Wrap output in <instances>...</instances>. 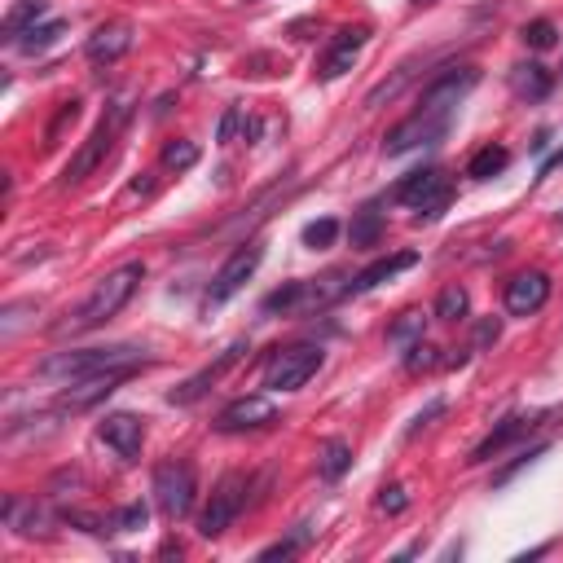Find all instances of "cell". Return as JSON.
Segmentation results:
<instances>
[{"mask_svg": "<svg viewBox=\"0 0 563 563\" xmlns=\"http://www.w3.org/2000/svg\"><path fill=\"white\" fill-rule=\"evenodd\" d=\"M537 418H542V414H511V418H502V423L493 427V432L484 436L476 449H471V462H476V467H480V462L498 458L506 445H515V440H524L528 432H533V427H537Z\"/></svg>", "mask_w": 563, "mask_h": 563, "instance_id": "18", "label": "cell"}, {"mask_svg": "<svg viewBox=\"0 0 563 563\" xmlns=\"http://www.w3.org/2000/svg\"><path fill=\"white\" fill-rule=\"evenodd\" d=\"M44 9H49V0H18V5L9 9V14H5V27H0V36H5L9 49H14V44L44 18Z\"/></svg>", "mask_w": 563, "mask_h": 563, "instance_id": "22", "label": "cell"}, {"mask_svg": "<svg viewBox=\"0 0 563 563\" xmlns=\"http://www.w3.org/2000/svg\"><path fill=\"white\" fill-rule=\"evenodd\" d=\"M97 436H102L106 449H115L124 462H132L146 445V418L141 414H128V410H115L97 423Z\"/></svg>", "mask_w": 563, "mask_h": 563, "instance_id": "13", "label": "cell"}, {"mask_svg": "<svg viewBox=\"0 0 563 563\" xmlns=\"http://www.w3.org/2000/svg\"><path fill=\"white\" fill-rule=\"evenodd\" d=\"M542 454H546V445H533V449H528V454H520V458H515L511 467H506V471H498V480H493V484H506V480L515 476V471H524L528 462H537V458H542Z\"/></svg>", "mask_w": 563, "mask_h": 563, "instance_id": "40", "label": "cell"}, {"mask_svg": "<svg viewBox=\"0 0 563 563\" xmlns=\"http://www.w3.org/2000/svg\"><path fill=\"white\" fill-rule=\"evenodd\" d=\"M396 203L414 207L418 225H423V220H440V212L454 203V185H449V176L440 168H418L396 185Z\"/></svg>", "mask_w": 563, "mask_h": 563, "instance_id": "6", "label": "cell"}, {"mask_svg": "<svg viewBox=\"0 0 563 563\" xmlns=\"http://www.w3.org/2000/svg\"><path fill=\"white\" fill-rule=\"evenodd\" d=\"M405 506H410V498H405V489H401V484H388V489L379 493V511H388V515H401Z\"/></svg>", "mask_w": 563, "mask_h": 563, "instance_id": "38", "label": "cell"}, {"mask_svg": "<svg viewBox=\"0 0 563 563\" xmlns=\"http://www.w3.org/2000/svg\"><path fill=\"white\" fill-rule=\"evenodd\" d=\"M146 278V269H141L137 260L119 264V269H110L102 282L88 291V300L75 308V313H66L62 322H53V335H84V330H97L106 326L110 317H119V308L132 300V291H137V282Z\"/></svg>", "mask_w": 563, "mask_h": 563, "instance_id": "1", "label": "cell"}, {"mask_svg": "<svg viewBox=\"0 0 563 563\" xmlns=\"http://www.w3.org/2000/svg\"><path fill=\"white\" fill-rule=\"evenodd\" d=\"M550 88H555V75L537 62H524L511 71V93L520 97V102H542V97H550Z\"/></svg>", "mask_w": 563, "mask_h": 563, "instance_id": "21", "label": "cell"}, {"mask_svg": "<svg viewBox=\"0 0 563 563\" xmlns=\"http://www.w3.org/2000/svg\"><path fill=\"white\" fill-rule=\"evenodd\" d=\"M550 300V278L542 269H524L506 282V313L511 317H533Z\"/></svg>", "mask_w": 563, "mask_h": 563, "instance_id": "17", "label": "cell"}, {"mask_svg": "<svg viewBox=\"0 0 563 563\" xmlns=\"http://www.w3.org/2000/svg\"><path fill=\"white\" fill-rule=\"evenodd\" d=\"M506 163H511V150H506V146H484V150L471 154L467 176H471V181H493L498 172H506Z\"/></svg>", "mask_w": 563, "mask_h": 563, "instance_id": "25", "label": "cell"}, {"mask_svg": "<svg viewBox=\"0 0 563 563\" xmlns=\"http://www.w3.org/2000/svg\"><path fill=\"white\" fill-rule=\"evenodd\" d=\"M418 256L414 251H396V256H383V260H374L370 269H361L357 278L348 282V295H361V291H374L379 282H392L396 273H405V269H414Z\"/></svg>", "mask_w": 563, "mask_h": 563, "instance_id": "20", "label": "cell"}, {"mask_svg": "<svg viewBox=\"0 0 563 563\" xmlns=\"http://www.w3.org/2000/svg\"><path fill=\"white\" fill-rule=\"evenodd\" d=\"M146 366L137 344H110V348H66L53 352L49 361H40V379L53 383H80V379H97L110 370H137Z\"/></svg>", "mask_w": 563, "mask_h": 563, "instance_id": "2", "label": "cell"}, {"mask_svg": "<svg viewBox=\"0 0 563 563\" xmlns=\"http://www.w3.org/2000/svg\"><path fill=\"white\" fill-rule=\"evenodd\" d=\"M194 163H198V146H194V141H168V146H163V168L190 172Z\"/></svg>", "mask_w": 563, "mask_h": 563, "instance_id": "33", "label": "cell"}, {"mask_svg": "<svg viewBox=\"0 0 563 563\" xmlns=\"http://www.w3.org/2000/svg\"><path fill=\"white\" fill-rule=\"evenodd\" d=\"M238 132H242V141H247V137H256V132H260V124H256V119L242 115V106H229V110H225V119H220V132H216L220 146H229V141H234Z\"/></svg>", "mask_w": 563, "mask_h": 563, "instance_id": "28", "label": "cell"}, {"mask_svg": "<svg viewBox=\"0 0 563 563\" xmlns=\"http://www.w3.org/2000/svg\"><path fill=\"white\" fill-rule=\"evenodd\" d=\"M66 36V22L62 18H53V22H40V27H31L27 36H22L14 49H22V53H44L49 44H58Z\"/></svg>", "mask_w": 563, "mask_h": 563, "instance_id": "26", "label": "cell"}, {"mask_svg": "<svg viewBox=\"0 0 563 563\" xmlns=\"http://www.w3.org/2000/svg\"><path fill=\"white\" fill-rule=\"evenodd\" d=\"M348 467H352V445H348V440H326L322 454H317V471H322V480L326 484L344 480Z\"/></svg>", "mask_w": 563, "mask_h": 563, "instance_id": "24", "label": "cell"}, {"mask_svg": "<svg viewBox=\"0 0 563 563\" xmlns=\"http://www.w3.org/2000/svg\"><path fill=\"white\" fill-rule=\"evenodd\" d=\"M520 40L528 44V49L546 53V49H555V44H559V27H555V22H550V18H533V22H524Z\"/></svg>", "mask_w": 563, "mask_h": 563, "instance_id": "29", "label": "cell"}, {"mask_svg": "<svg viewBox=\"0 0 563 563\" xmlns=\"http://www.w3.org/2000/svg\"><path fill=\"white\" fill-rule=\"evenodd\" d=\"M75 119H80V102H75V97H71V102H62L58 119H53V124H49V141H44V146H58L62 128H66V124H75Z\"/></svg>", "mask_w": 563, "mask_h": 563, "instance_id": "37", "label": "cell"}, {"mask_svg": "<svg viewBox=\"0 0 563 563\" xmlns=\"http://www.w3.org/2000/svg\"><path fill=\"white\" fill-rule=\"evenodd\" d=\"M124 124H128V102L119 97V102L102 115V124H97L93 132H88L84 146L75 150V159L62 168V181H58L62 190H71V185H84L88 176H93L97 168H102L106 154H110V146H115V137H119V128H124Z\"/></svg>", "mask_w": 563, "mask_h": 563, "instance_id": "3", "label": "cell"}, {"mask_svg": "<svg viewBox=\"0 0 563 563\" xmlns=\"http://www.w3.org/2000/svg\"><path fill=\"white\" fill-rule=\"evenodd\" d=\"M449 132V115H432V110H414L410 119H401L392 132H388V141H383V154H410L418 146H432V141H440Z\"/></svg>", "mask_w": 563, "mask_h": 563, "instance_id": "11", "label": "cell"}, {"mask_svg": "<svg viewBox=\"0 0 563 563\" xmlns=\"http://www.w3.org/2000/svg\"><path fill=\"white\" fill-rule=\"evenodd\" d=\"M366 40H370L366 27H344V31H335V40L326 44L322 62H317V80H339V75H348L352 66H357L361 49H366Z\"/></svg>", "mask_w": 563, "mask_h": 563, "instance_id": "14", "label": "cell"}, {"mask_svg": "<svg viewBox=\"0 0 563 563\" xmlns=\"http://www.w3.org/2000/svg\"><path fill=\"white\" fill-rule=\"evenodd\" d=\"M423 339V313H401L396 317V326L388 330V344L392 348H410Z\"/></svg>", "mask_w": 563, "mask_h": 563, "instance_id": "30", "label": "cell"}, {"mask_svg": "<svg viewBox=\"0 0 563 563\" xmlns=\"http://www.w3.org/2000/svg\"><path fill=\"white\" fill-rule=\"evenodd\" d=\"M467 308H471V295H467V286H445V291L436 295V322H458V317H467Z\"/></svg>", "mask_w": 563, "mask_h": 563, "instance_id": "27", "label": "cell"}, {"mask_svg": "<svg viewBox=\"0 0 563 563\" xmlns=\"http://www.w3.org/2000/svg\"><path fill=\"white\" fill-rule=\"evenodd\" d=\"M502 339V322L498 317H484V322L476 326V348H493Z\"/></svg>", "mask_w": 563, "mask_h": 563, "instance_id": "39", "label": "cell"}, {"mask_svg": "<svg viewBox=\"0 0 563 563\" xmlns=\"http://www.w3.org/2000/svg\"><path fill=\"white\" fill-rule=\"evenodd\" d=\"M348 238H352V247H379V238H383V212H379V203H366L357 216H352Z\"/></svg>", "mask_w": 563, "mask_h": 563, "instance_id": "23", "label": "cell"}, {"mask_svg": "<svg viewBox=\"0 0 563 563\" xmlns=\"http://www.w3.org/2000/svg\"><path fill=\"white\" fill-rule=\"evenodd\" d=\"M335 238H339V220H308L304 225V247H313V251H326V247H335Z\"/></svg>", "mask_w": 563, "mask_h": 563, "instance_id": "32", "label": "cell"}, {"mask_svg": "<svg viewBox=\"0 0 563 563\" xmlns=\"http://www.w3.org/2000/svg\"><path fill=\"white\" fill-rule=\"evenodd\" d=\"M304 542H308V528L300 524V533H295V537H286V542L264 546V550H260V559H291V555H295V550H300Z\"/></svg>", "mask_w": 563, "mask_h": 563, "instance_id": "36", "label": "cell"}, {"mask_svg": "<svg viewBox=\"0 0 563 563\" xmlns=\"http://www.w3.org/2000/svg\"><path fill=\"white\" fill-rule=\"evenodd\" d=\"M414 5H432V0H414Z\"/></svg>", "mask_w": 563, "mask_h": 563, "instance_id": "42", "label": "cell"}, {"mask_svg": "<svg viewBox=\"0 0 563 563\" xmlns=\"http://www.w3.org/2000/svg\"><path fill=\"white\" fill-rule=\"evenodd\" d=\"M273 418H278V405H273V396H238V401H229L225 410L216 414V432H256V427H269Z\"/></svg>", "mask_w": 563, "mask_h": 563, "instance_id": "12", "label": "cell"}, {"mask_svg": "<svg viewBox=\"0 0 563 563\" xmlns=\"http://www.w3.org/2000/svg\"><path fill=\"white\" fill-rule=\"evenodd\" d=\"M146 520H150V511H146V502H128L124 511H115V524L119 533H141V528H146Z\"/></svg>", "mask_w": 563, "mask_h": 563, "instance_id": "35", "label": "cell"}, {"mask_svg": "<svg viewBox=\"0 0 563 563\" xmlns=\"http://www.w3.org/2000/svg\"><path fill=\"white\" fill-rule=\"evenodd\" d=\"M476 84H480V66H449V71H440L436 80L423 88V97H418V110L449 115V110H454Z\"/></svg>", "mask_w": 563, "mask_h": 563, "instance_id": "10", "label": "cell"}, {"mask_svg": "<svg viewBox=\"0 0 563 563\" xmlns=\"http://www.w3.org/2000/svg\"><path fill=\"white\" fill-rule=\"evenodd\" d=\"M440 414H445V401H432V405H427V410H418L414 427H410V436H418V432H423V427H432V418H440Z\"/></svg>", "mask_w": 563, "mask_h": 563, "instance_id": "41", "label": "cell"}, {"mask_svg": "<svg viewBox=\"0 0 563 563\" xmlns=\"http://www.w3.org/2000/svg\"><path fill=\"white\" fill-rule=\"evenodd\" d=\"M322 366H326V352L317 344L278 348L269 357V366H264V388H269V392H300Z\"/></svg>", "mask_w": 563, "mask_h": 563, "instance_id": "5", "label": "cell"}, {"mask_svg": "<svg viewBox=\"0 0 563 563\" xmlns=\"http://www.w3.org/2000/svg\"><path fill=\"white\" fill-rule=\"evenodd\" d=\"M132 370H110V374H97V379H80V383H66V392L58 396V405L53 410L58 414H80V410H93L97 401H106L110 392L119 388V383L128 379Z\"/></svg>", "mask_w": 563, "mask_h": 563, "instance_id": "15", "label": "cell"}, {"mask_svg": "<svg viewBox=\"0 0 563 563\" xmlns=\"http://www.w3.org/2000/svg\"><path fill=\"white\" fill-rule=\"evenodd\" d=\"M432 366H440V352H436L432 344H427V339H418V344L405 348V370H410V374L432 370Z\"/></svg>", "mask_w": 563, "mask_h": 563, "instance_id": "34", "label": "cell"}, {"mask_svg": "<svg viewBox=\"0 0 563 563\" xmlns=\"http://www.w3.org/2000/svg\"><path fill=\"white\" fill-rule=\"evenodd\" d=\"M242 352H247V339H238V344H229V348H225V352H220V357L212 361V366H203V370L194 374V379H185L181 388H172V392H168V401H172V405H194L198 396H207V392H212V383H216V379H220V374H225L229 366H238V361H242Z\"/></svg>", "mask_w": 563, "mask_h": 563, "instance_id": "16", "label": "cell"}, {"mask_svg": "<svg viewBox=\"0 0 563 563\" xmlns=\"http://www.w3.org/2000/svg\"><path fill=\"white\" fill-rule=\"evenodd\" d=\"M264 264V247L256 238L251 242H242V247H234V256H229L225 264L216 269V278L212 286H207V308H220V304H229L234 295L247 286L251 278H256V269Z\"/></svg>", "mask_w": 563, "mask_h": 563, "instance_id": "8", "label": "cell"}, {"mask_svg": "<svg viewBox=\"0 0 563 563\" xmlns=\"http://www.w3.org/2000/svg\"><path fill=\"white\" fill-rule=\"evenodd\" d=\"M348 282L352 278H344V273H326V278L313 282H286L282 291H273L264 300V313H313V308H326L339 295H348Z\"/></svg>", "mask_w": 563, "mask_h": 563, "instance_id": "4", "label": "cell"}, {"mask_svg": "<svg viewBox=\"0 0 563 563\" xmlns=\"http://www.w3.org/2000/svg\"><path fill=\"white\" fill-rule=\"evenodd\" d=\"M128 49H132V22H106V27H97L93 36H88V44H84L88 62H97V66L119 62Z\"/></svg>", "mask_w": 563, "mask_h": 563, "instance_id": "19", "label": "cell"}, {"mask_svg": "<svg viewBox=\"0 0 563 563\" xmlns=\"http://www.w3.org/2000/svg\"><path fill=\"white\" fill-rule=\"evenodd\" d=\"M410 75H414V62H405V66H401V71H396V75H392V80H383V84H374V88H370V93H366V106L374 110V106H383V102H392V97H396V93H401V88H405V84H410Z\"/></svg>", "mask_w": 563, "mask_h": 563, "instance_id": "31", "label": "cell"}, {"mask_svg": "<svg viewBox=\"0 0 563 563\" xmlns=\"http://www.w3.org/2000/svg\"><path fill=\"white\" fill-rule=\"evenodd\" d=\"M247 506V476H238V471H229L225 480L216 484L212 502H207V511L198 515V533L212 542V537L229 533V524L238 520V511Z\"/></svg>", "mask_w": 563, "mask_h": 563, "instance_id": "9", "label": "cell"}, {"mask_svg": "<svg viewBox=\"0 0 563 563\" xmlns=\"http://www.w3.org/2000/svg\"><path fill=\"white\" fill-rule=\"evenodd\" d=\"M194 498H198V476L190 462L172 458L154 471V502H159V511L168 520H185L194 511Z\"/></svg>", "mask_w": 563, "mask_h": 563, "instance_id": "7", "label": "cell"}]
</instances>
